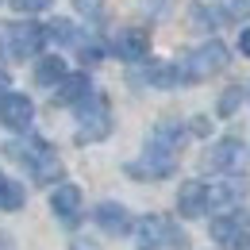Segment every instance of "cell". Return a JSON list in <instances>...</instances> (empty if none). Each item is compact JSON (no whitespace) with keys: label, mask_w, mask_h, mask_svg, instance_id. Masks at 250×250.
Wrapping results in <instances>:
<instances>
[{"label":"cell","mask_w":250,"mask_h":250,"mask_svg":"<svg viewBox=\"0 0 250 250\" xmlns=\"http://www.w3.org/2000/svg\"><path fill=\"white\" fill-rule=\"evenodd\" d=\"M181 143H185V127H181V124H158L154 135H150V143H146V154L139 158V162H131L127 173L139 177V181L169 177L173 166H177V150H181Z\"/></svg>","instance_id":"cell-1"},{"label":"cell","mask_w":250,"mask_h":250,"mask_svg":"<svg viewBox=\"0 0 250 250\" xmlns=\"http://www.w3.org/2000/svg\"><path fill=\"white\" fill-rule=\"evenodd\" d=\"M4 154H8V158H20V162L31 169V177L39 181V185H46V181H62V173H65L62 158L54 154L46 143H35V139L8 143V146H4Z\"/></svg>","instance_id":"cell-2"},{"label":"cell","mask_w":250,"mask_h":250,"mask_svg":"<svg viewBox=\"0 0 250 250\" xmlns=\"http://www.w3.org/2000/svg\"><path fill=\"white\" fill-rule=\"evenodd\" d=\"M77 143H96L112 131V112H108V96L85 93L77 100Z\"/></svg>","instance_id":"cell-3"},{"label":"cell","mask_w":250,"mask_h":250,"mask_svg":"<svg viewBox=\"0 0 250 250\" xmlns=\"http://www.w3.org/2000/svg\"><path fill=\"white\" fill-rule=\"evenodd\" d=\"M227 62H231V50H227L223 42H216V39H212V42L196 46V50L185 58V65H181V77H185V81H204V77L219 73Z\"/></svg>","instance_id":"cell-4"},{"label":"cell","mask_w":250,"mask_h":250,"mask_svg":"<svg viewBox=\"0 0 250 250\" xmlns=\"http://www.w3.org/2000/svg\"><path fill=\"white\" fill-rule=\"evenodd\" d=\"M177 243H185V239L166 216H143L135 227V247L139 250H162V247H177Z\"/></svg>","instance_id":"cell-5"},{"label":"cell","mask_w":250,"mask_h":250,"mask_svg":"<svg viewBox=\"0 0 250 250\" xmlns=\"http://www.w3.org/2000/svg\"><path fill=\"white\" fill-rule=\"evenodd\" d=\"M212 239L219 247H243V243H250V216L247 212H227V216L212 219Z\"/></svg>","instance_id":"cell-6"},{"label":"cell","mask_w":250,"mask_h":250,"mask_svg":"<svg viewBox=\"0 0 250 250\" xmlns=\"http://www.w3.org/2000/svg\"><path fill=\"white\" fill-rule=\"evenodd\" d=\"M243 162H247V146H243L239 139H219L216 146L204 154V169H216V173H235Z\"/></svg>","instance_id":"cell-7"},{"label":"cell","mask_w":250,"mask_h":250,"mask_svg":"<svg viewBox=\"0 0 250 250\" xmlns=\"http://www.w3.org/2000/svg\"><path fill=\"white\" fill-rule=\"evenodd\" d=\"M31 116H35L31 96H23V93H4V96H0V124H4V127L23 131V127L31 124Z\"/></svg>","instance_id":"cell-8"},{"label":"cell","mask_w":250,"mask_h":250,"mask_svg":"<svg viewBox=\"0 0 250 250\" xmlns=\"http://www.w3.org/2000/svg\"><path fill=\"white\" fill-rule=\"evenodd\" d=\"M247 192H250L247 177H227V181H216V185H208V208H216V212H231Z\"/></svg>","instance_id":"cell-9"},{"label":"cell","mask_w":250,"mask_h":250,"mask_svg":"<svg viewBox=\"0 0 250 250\" xmlns=\"http://www.w3.org/2000/svg\"><path fill=\"white\" fill-rule=\"evenodd\" d=\"M8 50L16 54V58H31L35 50L46 42V31L39 27V23H12V31H8Z\"/></svg>","instance_id":"cell-10"},{"label":"cell","mask_w":250,"mask_h":250,"mask_svg":"<svg viewBox=\"0 0 250 250\" xmlns=\"http://www.w3.org/2000/svg\"><path fill=\"white\" fill-rule=\"evenodd\" d=\"M112 50H116L124 62H139V58H146V54H150V35L143 31V27H127V31L116 35Z\"/></svg>","instance_id":"cell-11"},{"label":"cell","mask_w":250,"mask_h":250,"mask_svg":"<svg viewBox=\"0 0 250 250\" xmlns=\"http://www.w3.org/2000/svg\"><path fill=\"white\" fill-rule=\"evenodd\" d=\"M177 212L185 219H200L208 212V185L204 181H185L177 192Z\"/></svg>","instance_id":"cell-12"},{"label":"cell","mask_w":250,"mask_h":250,"mask_svg":"<svg viewBox=\"0 0 250 250\" xmlns=\"http://www.w3.org/2000/svg\"><path fill=\"white\" fill-rule=\"evenodd\" d=\"M50 208H54V216L62 219V223H77V216H81V188L58 185L54 196H50Z\"/></svg>","instance_id":"cell-13"},{"label":"cell","mask_w":250,"mask_h":250,"mask_svg":"<svg viewBox=\"0 0 250 250\" xmlns=\"http://www.w3.org/2000/svg\"><path fill=\"white\" fill-rule=\"evenodd\" d=\"M96 223H100V231H108V235H127V231H131V216H127L124 204H116V200H104V204L96 208Z\"/></svg>","instance_id":"cell-14"},{"label":"cell","mask_w":250,"mask_h":250,"mask_svg":"<svg viewBox=\"0 0 250 250\" xmlns=\"http://www.w3.org/2000/svg\"><path fill=\"white\" fill-rule=\"evenodd\" d=\"M227 23V16H223V8L216 4H204V0H196V4H188V27L192 31H216Z\"/></svg>","instance_id":"cell-15"},{"label":"cell","mask_w":250,"mask_h":250,"mask_svg":"<svg viewBox=\"0 0 250 250\" xmlns=\"http://www.w3.org/2000/svg\"><path fill=\"white\" fill-rule=\"evenodd\" d=\"M143 81H146V85H154V89H177L185 77H181V69H177V65H169V62H154V65H146Z\"/></svg>","instance_id":"cell-16"},{"label":"cell","mask_w":250,"mask_h":250,"mask_svg":"<svg viewBox=\"0 0 250 250\" xmlns=\"http://www.w3.org/2000/svg\"><path fill=\"white\" fill-rule=\"evenodd\" d=\"M62 77H65V62L58 54H50V58H42V62L35 65V81H39L42 89H58Z\"/></svg>","instance_id":"cell-17"},{"label":"cell","mask_w":250,"mask_h":250,"mask_svg":"<svg viewBox=\"0 0 250 250\" xmlns=\"http://www.w3.org/2000/svg\"><path fill=\"white\" fill-rule=\"evenodd\" d=\"M85 93H89V77L85 73H65L62 85H58V104H77Z\"/></svg>","instance_id":"cell-18"},{"label":"cell","mask_w":250,"mask_h":250,"mask_svg":"<svg viewBox=\"0 0 250 250\" xmlns=\"http://www.w3.org/2000/svg\"><path fill=\"white\" fill-rule=\"evenodd\" d=\"M20 208H23V188L0 169V212H20Z\"/></svg>","instance_id":"cell-19"},{"label":"cell","mask_w":250,"mask_h":250,"mask_svg":"<svg viewBox=\"0 0 250 250\" xmlns=\"http://www.w3.org/2000/svg\"><path fill=\"white\" fill-rule=\"evenodd\" d=\"M73 8H77V16H85L93 23L104 20V0H73Z\"/></svg>","instance_id":"cell-20"},{"label":"cell","mask_w":250,"mask_h":250,"mask_svg":"<svg viewBox=\"0 0 250 250\" xmlns=\"http://www.w3.org/2000/svg\"><path fill=\"white\" fill-rule=\"evenodd\" d=\"M239 100H243V89H227V93L219 96V116H235Z\"/></svg>","instance_id":"cell-21"},{"label":"cell","mask_w":250,"mask_h":250,"mask_svg":"<svg viewBox=\"0 0 250 250\" xmlns=\"http://www.w3.org/2000/svg\"><path fill=\"white\" fill-rule=\"evenodd\" d=\"M12 4H16L20 12H27V16H31V12H42V8L50 4V0H12Z\"/></svg>","instance_id":"cell-22"},{"label":"cell","mask_w":250,"mask_h":250,"mask_svg":"<svg viewBox=\"0 0 250 250\" xmlns=\"http://www.w3.org/2000/svg\"><path fill=\"white\" fill-rule=\"evenodd\" d=\"M239 50H243V54H247V58H250V27H247V31H243V35H239Z\"/></svg>","instance_id":"cell-23"},{"label":"cell","mask_w":250,"mask_h":250,"mask_svg":"<svg viewBox=\"0 0 250 250\" xmlns=\"http://www.w3.org/2000/svg\"><path fill=\"white\" fill-rule=\"evenodd\" d=\"M231 12H250V0H231Z\"/></svg>","instance_id":"cell-24"},{"label":"cell","mask_w":250,"mask_h":250,"mask_svg":"<svg viewBox=\"0 0 250 250\" xmlns=\"http://www.w3.org/2000/svg\"><path fill=\"white\" fill-rule=\"evenodd\" d=\"M4 89H8V73L0 69V96H4Z\"/></svg>","instance_id":"cell-25"},{"label":"cell","mask_w":250,"mask_h":250,"mask_svg":"<svg viewBox=\"0 0 250 250\" xmlns=\"http://www.w3.org/2000/svg\"><path fill=\"white\" fill-rule=\"evenodd\" d=\"M239 250H250V243H243V247H239Z\"/></svg>","instance_id":"cell-26"}]
</instances>
